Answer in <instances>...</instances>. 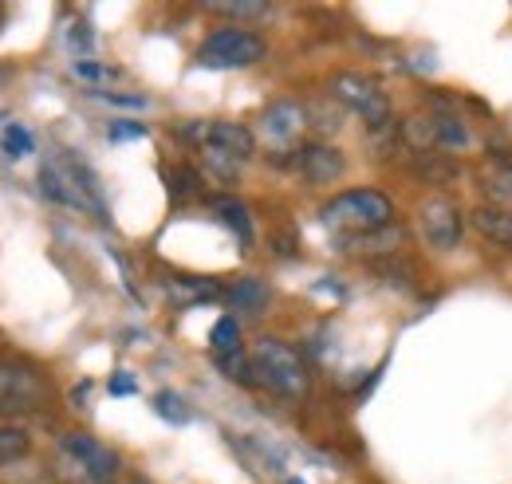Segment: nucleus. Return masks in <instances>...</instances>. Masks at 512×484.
Masks as SVG:
<instances>
[{
    "label": "nucleus",
    "instance_id": "nucleus-1",
    "mask_svg": "<svg viewBox=\"0 0 512 484\" xmlns=\"http://www.w3.org/2000/svg\"><path fill=\"white\" fill-rule=\"evenodd\" d=\"M186 134L201 150V166L225 185L237 182L241 166L256 154L253 130L241 122H193V126H186Z\"/></svg>",
    "mask_w": 512,
    "mask_h": 484
},
{
    "label": "nucleus",
    "instance_id": "nucleus-2",
    "mask_svg": "<svg viewBox=\"0 0 512 484\" xmlns=\"http://www.w3.org/2000/svg\"><path fill=\"white\" fill-rule=\"evenodd\" d=\"M40 189L48 201L64 205V209H75V213H91V217H107V205H103V193H99V182L95 174L71 158V154H48L44 166H40Z\"/></svg>",
    "mask_w": 512,
    "mask_h": 484
},
{
    "label": "nucleus",
    "instance_id": "nucleus-3",
    "mask_svg": "<svg viewBox=\"0 0 512 484\" xmlns=\"http://www.w3.org/2000/svg\"><path fill=\"white\" fill-rule=\"evenodd\" d=\"M320 221L331 233L355 241V237H367V233H379L386 225H394V205L379 189H347L323 205Z\"/></svg>",
    "mask_w": 512,
    "mask_h": 484
},
{
    "label": "nucleus",
    "instance_id": "nucleus-4",
    "mask_svg": "<svg viewBox=\"0 0 512 484\" xmlns=\"http://www.w3.org/2000/svg\"><path fill=\"white\" fill-rule=\"evenodd\" d=\"M253 363H256V378L264 386H272L276 394H284V398H304L308 386H312L304 359L288 343H280V339H260L253 351Z\"/></svg>",
    "mask_w": 512,
    "mask_h": 484
},
{
    "label": "nucleus",
    "instance_id": "nucleus-5",
    "mask_svg": "<svg viewBox=\"0 0 512 484\" xmlns=\"http://www.w3.org/2000/svg\"><path fill=\"white\" fill-rule=\"evenodd\" d=\"M52 398L48 378L28 363H0V414L4 418H24L40 414Z\"/></svg>",
    "mask_w": 512,
    "mask_h": 484
},
{
    "label": "nucleus",
    "instance_id": "nucleus-6",
    "mask_svg": "<svg viewBox=\"0 0 512 484\" xmlns=\"http://www.w3.org/2000/svg\"><path fill=\"white\" fill-rule=\"evenodd\" d=\"M60 457L83 484H111L119 473V453L107 449L103 441H95L91 433H79V429L60 437Z\"/></svg>",
    "mask_w": 512,
    "mask_h": 484
},
{
    "label": "nucleus",
    "instance_id": "nucleus-7",
    "mask_svg": "<svg viewBox=\"0 0 512 484\" xmlns=\"http://www.w3.org/2000/svg\"><path fill=\"white\" fill-rule=\"evenodd\" d=\"M264 40L256 32L245 28H221L213 32L201 48H197V63L201 67H213V71H229V67H249V63L264 60Z\"/></svg>",
    "mask_w": 512,
    "mask_h": 484
},
{
    "label": "nucleus",
    "instance_id": "nucleus-8",
    "mask_svg": "<svg viewBox=\"0 0 512 484\" xmlns=\"http://www.w3.org/2000/svg\"><path fill=\"white\" fill-rule=\"evenodd\" d=\"M331 95H335L339 103H347L371 130H386V126H390V99H386L367 75H355V71L335 75V79H331Z\"/></svg>",
    "mask_w": 512,
    "mask_h": 484
},
{
    "label": "nucleus",
    "instance_id": "nucleus-9",
    "mask_svg": "<svg viewBox=\"0 0 512 484\" xmlns=\"http://www.w3.org/2000/svg\"><path fill=\"white\" fill-rule=\"evenodd\" d=\"M418 225H422L426 244H434L438 252H453V248L461 244V233H465L461 205L449 201V197H430V201L418 209Z\"/></svg>",
    "mask_w": 512,
    "mask_h": 484
},
{
    "label": "nucleus",
    "instance_id": "nucleus-10",
    "mask_svg": "<svg viewBox=\"0 0 512 484\" xmlns=\"http://www.w3.org/2000/svg\"><path fill=\"white\" fill-rule=\"evenodd\" d=\"M304 122L308 119H304V107H300V103L280 99V103H272V107L260 115V138H264L268 150L284 154V150H292V146L300 142Z\"/></svg>",
    "mask_w": 512,
    "mask_h": 484
},
{
    "label": "nucleus",
    "instance_id": "nucleus-11",
    "mask_svg": "<svg viewBox=\"0 0 512 484\" xmlns=\"http://www.w3.org/2000/svg\"><path fill=\"white\" fill-rule=\"evenodd\" d=\"M296 170L304 174V182L312 185H327V182H339L343 178V170H347V158L335 150V146H304L300 154H296Z\"/></svg>",
    "mask_w": 512,
    "mask_h": 484
},
{
    "label": "nucleus",
    "instance_id": "nucleus-12",
    "mask_svg": "<svg viewBox=\"0 0 512 484\" xmlns=\"http://www.w3.org/2000/svg\"><path fill=\"white\" fill-rule=\"evenodd\" d=\"M473 225H477V233L485 241L512 248V209H505V205H477L473 209Z\"/></svg>",
    "mask_w": 512,
    "mask_h": 484
},
{
    "label": "nucleus",
    "instance_id": "nucleus-13",
    "mask_svg": "<svg viewBox=\"0 0 512 484\" xmlns=\"http://www.w3.org/2000/svg\"><path fill=\"white\" fill-rule=\"evenodd\" d=\"M434 138H438V150H446V158L473 146V130L457 115H434Z\"/></svg>",
    "mask_w": 512,
    "mask_h": 484
},
{
    "label": "nucleus",
    "instance_id": "nucleus-14",
    "mask_svg": "<svg viewBox=\"0 0 512 484\" xmlns=\"http://www.w3.org/2000/svg\"><path fill=\"white\" fill-rule=\"evenodd\" d=\"M481 185H485V193L497 201V205H512V162L505 158H489L485 166H481Z\"/></svg>",
    "mask_w": 512,
    "mask_h": 484
},
{
    "label": "nucleus",
    "instance_id": "nucleus-15",
    "mask_svg": "<svg viewBox=\"0 0 512 484\" xmlns=\"http://www.w3.org/2000/svg\"><path fill=\"white\" fill-rule=\"evenodd\" d=\"M414 174L430 185H449L461 178V166H457L453 158H442V154H422V158L414 162Z\"/></svg>",
    "mask_w": 512,
    "mask_h": 484
},
{
    "label": "nucleus",
    "instance_id": "nucleus-16",
    "mask_svg": "<svg viewBox=\"0 0 512 484\" xmlns=\"http://www.w3.org/2000/svg\"><path fill=\"white\" fill-rule=\"evenodd\" d=\"M166 292L178 300V307H193V303L201 300H213V296H221V288L213 284V280H186V276H178V280H170L166 284Z\"/></svg>",
    "mask_w": 512,
    "mask_h": 484
},
{
    "label": "nucleus",
    "instance_id": "nucleus-17",
    "mask_svg": "<svg viewBox=\"0 0 512 484\" xmlns=\"http://www.w3.org/2000/svg\"><path fill=\"white\" fill-rule=\"evenodd\" d=\"M217 213H221V221L237 233L241 248H253V221H249V209H245L241 201H221V205H217Z\"/></svg>",
    "mask_w": 512,
    "mask_h": 484
},
{
    "label": "nucleus",
    "instance_id": "nucleus-18",
    "mask_svg": "<svg viewBox=\"0 0 512 484\" xmlns=\"http://www.w3.org/2000/svg\"><path fill=\"white\" fill-rule=\"evenodd\" d=\"M209 343H213L217 355H237L241 351V323L233 315H221L209 331Z\"/></svg>",
    "mask_w": 512,
    "mask_h": 484
},
{
    "label": "nucleus",
    "instance_id": "nucleus-19",
    "mask_svg": "<svg viewBox=\"0 0 512 484\" xmlns=\"http://www.w3.org/2000/svg\"><path fill=\"white\" fill-rule=\"evenodd\" d=\"M28 449H32V437L20 425H0V465L20 461Z\"/></svg>",
    "mask_w": 512,
    "mask_h": 484
},
{
    "label": "nucleus",
    "instance_id": "nucleus-20",
    "mask_svg": "<svg viewBox=\"0 0 512 484\" xmlns=\"http://www.w3.org/2000/svg\"><path fill=\"white\" fill-rule=\"evenodd\" d=\"M229 300L233 307H245V311H260L264 303H268V288L253 280V276H245V280H237L233 288H229Z\"/></svg>",
    "mask_w": 512,
    "mask_h": 484
},
{
    "label": "nucleus",
    "instance_id": "nucleus-21",
    "mask_svg": "<svg viewBox=\"0 0 512 484\" xmlns=\"http://www.w3.org/2000/svg\"><path fill=\"white\" fill-rule=\"evenodd\" d=\"M0 150H4L12 162H20V158H28L36 146H32V134H28L20 122H12V126H4V134H0Z\"/></svg>",
    "mask_w": 512,
    "mask_h": 484
},
{
    "label": "nucleus",
    "instance_id": "nucleus-22",
    "mask_svg": "<svg viewBox=\"0 0 512 484\" xmlns=\"http://www.w3.org/2000/svg\"><path fill=\"white\" fill-rule=\"evenodd\" d=\"M355 244L359 252H394L398 244H402V229L398 225H386V229H379V233H367V237H355Z\"/></svg>",
    "mask_w": 512,
    "mask_h": 484
},
{
    "label": "nucleus",
    "instance_id": "nucleus-23",
    "mask_svg": "<svg viewBox=\"0 0 512 484\" xmlns=\"http://www.w3.org/2000/svg\"><path fill=\"white\" fill-rule=\"evenodd\" d=\"M221 370H225L229 378L245 382V386H253V382H260V378H256V363H253V359H245L241 351H237V355H221Z\"/></svg>",
    "mask_w": 512,
    "mask_h": 484
},
{
    "label": "nucleus",
    "instance_id": "nucleus-24",
    "mask_svg": "<svg viewBox=\"0 0 512 484\" xmlns=\"http://www.w3.org/2000/svg\"><path fill=\"white\" fill-rule=\"evenodd\" d=\"M83 83H115L119 79V67H107V63H91V60H79L71 67Z\"/></svg>",
    "mask_w": 512,
    "mask_h": 484
},
{
    "label": "nucleus",
    "instance_id": "nucleus-25",
    "mask_svg": "<svg viewBox=\"0 0 512 484\" xmlns=\"http://www.w3.org/2000/svg\"><path fill=\"white\" fill-rule=\"evenodd\" d=\"M154 410H158L162 418H170L174 425H186V422H190V410L182 406V398H178V394H158Z\"/></svg>",
    "mask_w": 512,
    "mask_h": 484
},
{
    "label": "nucleus",
    "instance_id": "nucleus-26",
    "mask_svg": "<svg viewBox=\"0 0 512 484\" xmlns=\"http://www.w3.org/2000/svg\"><path fill=\"white\" fill-rule=\"evenodd\" d=\"M166 178H170V193H174V197H186V193H193V189H197V174H193V170H186V166L166 170Z\"/></svg>",
    "mask_w": 512,
    "mask_h": 484
},
{
    "label": "nucleus",
    "instance_id": "nucleus-27",
    "mask_svg": "<svg viewBox=\"0 0 512 484\" xmlns=\"http://www.w3.org/2000/svg\"><path fill=\"white\" fill-rule=\"evenodd\" d=\"M213 8L225 16H264L268 12V4H260V0H233V4H213Z\"/></svg>",
    "mask_w": 512,
    "mask_h": 484
},
{
    "label": "nucleus",
    "instance_id": "nucleus-28",
    "mask_svg": "<svg viewBox=\"0 0 512 484\" xmlns=\"http://www.w3.org/2000/svg\"><path fill=\"white\" fill-rule=\"evenodd\" d=\"M91 95H95V99H103V103H111V107H130V111H142V107H146V99H142V95H115V91H99V87H95Z\"/></svg>",
    "mask_w": 512,
    "mask_h": 484
},
{
    "label": "nucleus",
    "instance_id": "nucleus-29",
    "mask_svg": "<svg viewBox=\"0 0 512 484\" xmlns=\"http://www.w3.org/2000/svg\"><path fill=\"white\" fill-rule=\"evenodd\" d=\"M142 134H146L142 122H115L111 126V138H142Z\"/></svg>",
    "mask_w": 512,
    "mask_h": 484
},
{
    "label": "nucleus",
    "instance_id": "nucleus-30",
    "mask_svg": "<svg viewBox=\"0 0 512 484\" xmlns=\"http://www.w3.org/2000/svg\"><path fill=\"white\" fill-rule=\"evenodd\" d=\"M111 394H134V378L130 374H115L111 378Z\"/></svg>",
    "mask_w": 512,
    "mask_h": 484
},
{
    "label": "nucleus",
    "instance_id": "nucleus-31",
    "mask_svg": "<svg viewBox=\"0 0 512 484\" xmlns=\"http://www.w3.org/2000/svg\"><path fill=\"white\" fill-rule=\"evenodd\" d=\"M288 484H304V481H300V477H292V481H288Z\"/></svg>",
    "mask_w": 512,
    "mask_h": 484
},
{
    "label": "nucleus",
    "instance_id": "nucleus-32",
    "mask_svg": "<svg viewBox=\"0 0 512 484\" xmlns=\"http://www.w3.org/2000/svg\"><path fill=\"white\" fill-rule=\"evenodd\" d=\"M123 484H146V481H123Z\"/></svg>",
    "mask_w": 512,
    "mask_h": 484
}]
</instances>
